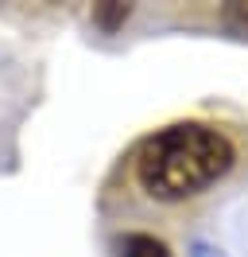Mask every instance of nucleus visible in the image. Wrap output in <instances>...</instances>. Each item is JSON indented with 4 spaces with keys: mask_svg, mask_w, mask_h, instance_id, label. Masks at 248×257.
Instances as JSON below:
<instances>
[{
    "mask_svg": "<svg viewBox=\"0 0 248 257\" xmlns=\"http://www.w3.org/2000/svg\"><path fill=\"white\" fill-rule=\"evenodd\" d=\"M232 168V145L210 125H170L136 152V179L155 199H190Z\"/></svg>",
    "mask_w": 248,
    "mask_h": 257,
    "instance_id": "f257e3e1",
    "label": "nucleus"
},
{
    "mask_svg": "<svg viewBox=\"0 0 248 257\" xmlns=\"http://www.w3.org/2000/svg\"><path fill=\"white\" fill-rule=\"evenodd\" d=\"M120 257H170V249L148 234H128L120 241Z\"/></svg>",
    "mask_w": 248,
    "mask_h": 257,
    "instance_id": "f03ea898",
    "label": "nucleus"
},
{
    "mask_svg": "<svg viewBox=\"0 0 248 257\" xmlns=\"http://www.w3.org/2000/svg\"><path fill=\"white\" fill-rule=\"evenodd\" d=\"M97 20H101L105 28H116L120 20H128V8H124V4H112V8H101V12H97Z\"/></svg>",
    "mask_w": 248,
    "mask_h": 257,
    "instance_id": "7ed1b4c3",
    "label": "nucleus"
},
{
    "mask_svg": "<svg viewBox=\"0 0 248 257\" xmlns=\"http://www.w3.org/2000/svg\"><path fill=\"white\" fill-rule=\"evenodd\" d=\"M225 20H229L232 28H240V32H248V4H232L229 12H225Z\"/></svg>",
    "mask_w": 248,
    "mask_h": 257,
    "instance_id": "20e7f679",
    "label": "nucleus"
}]
</instances>
